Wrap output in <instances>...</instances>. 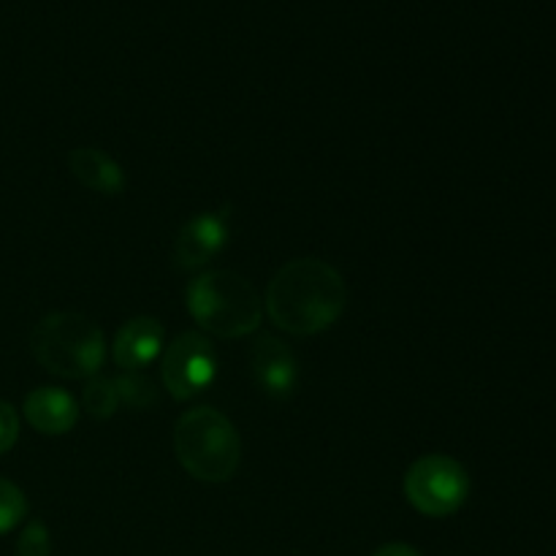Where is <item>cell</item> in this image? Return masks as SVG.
<instances>
[{
	"label": "cell",
	"mask_w": 556,
	"mask_h": 556,
	"mask_svg": "<svg viewBox=\"0 0 556 556\" xmlns=\"http://www.w3.org/2000/svg\"><path fill=\"white\" fill-rule=\"evenodd\" d=\"M348 286L340 271L320 258H293L277 269L264 296V309L277 329L315 337L345 313Z\"/></svg>",
	"instance_id": "cell-1"
},
{
	"label": "cell",
	"mask_w": 556,
	"mask_h": 556,
	"mask_svg": "<svg viewBox=\"0 0 556 556\" xmlns=\"http://www.w3.org/2000/svg\"><path fill=\"white\" fill-rule=\"evenodd\" d=\"M188 313L195 324L220 340L255 334L264 318V299L248 277L228 269L201 271L185 291Z\"/></svg>",
	"instance_id": "cell-2"
},
{
	"label": "cell",
	"mask_w": 556,
	"mask_h": 556,
	"mask_svg": "<svg viewBox=\"0 0 556 556\" xmlns=\"http://www.w3.org/2000/svg\"><path fill=\"white\" fill-rule=\"evenodd\" d=\"M174 454L182 470L201 483H226L242 462L237 427L215 407H195L174 424Z\"/></svg>",
	"instance_id": "cell-3"
},
{
	"label": "cell",
	"mask_w": 556,
	"mask_h": 556,
	"mask_svg": "<svg viewBox=\"0 0 556 556\" xmlns=\"http://www.w3.org/2000/svg\"><path fill=\"white\" fill-rule=\"evenodd\" d=\"M30 351L47 372L65 380L101 375L106 358L103 329L81 313H49L30 331Z\"/></svg>",
	"instance_id": "cell-4"
},
{
	"label": "cell",
	"mask_w": 556,
	"mask_h": 556,
	"mask_svg": "<svg viewBox=\"0 0 556 556\" xmlns=\"http://www.w3.org/2000/svg\"><path fill=\"white\" fill-rule=\"evenodd\" d=\"M405 497L429 519H448L470 497V472L445 454H427L405 472Z\"/></svg>",
	"instance_id": "cell-5"
},
{
	"label": "cell",
	"mask_w": 556,
	"mask_h": 556,
	"mask_svg": "<svg viewBox=\"0 0 556 556\" xmlns=\"http://www.w3.org/2000/svg\"><path fill=\"white\" fill-rule=\"evenodd\" d=\"M161 378L177 402L204 394L217 378V353L212 342L199 331H182L174 337L163 351Z\"/></svg>",
	"instance_id": "cell-6"
},
{
	"label": "cell",
	"mask_w": 556,
	"mask_h": 556,
	"mask_svg": "<svg viewBox=\"0 0 556 556\" xmlns=\"http://www.w3.org/2000/svg\"><path fill=\"white\" fill-rule=\"evenodd\" d=\"M231 237V217L226 212H199L179 228L172 261L179 271H199L226 250Z\"/></svg>",
	"instance_id": "cell-7"
},
{
	"label": "cell",
	"mask_w": 556,
	"mask_h": 556,
	"mask_svg": "<svg viewBox=\"0 0 556 556\" xmlns=\"http://www.w3.org/2000/svg\"><path fill=\"white\" fill-rule=\"evenodd\" d=\"M250 372L269 400H291L299 383V362L291 345L275 334H261L250 348Z\"/></svg>",
	"instance_id": "cell-8"
},
{
	"label": "cell",
	"mask_w": 556,
	"mask_h": 556,
	"mask_svg": "<svg viewBox=\"0 0 556 556\" xmlns=\"http://www.w3.org/2000/svg\"><path fill=\"white\" fill-rule=\"evenodd\" d=\"M163 342H166V331L161 320L152 315L130 318L114 337V364L123 372H141L161 356Z\"/></svg>",
	"instance_id": "cell-9"
},
{
	"label": "cell",
	"mask_w": 556,
	"mask_h": 556,
	"mask_svg": "<svg viewBox=\"0 0 556 556\" xmlns=\"http://www.w3.org/2000/svg\"><path fill=\"white\" fill-rule=\"evenodd\" d=\"M22 413H25L27 424L36 432L49 434V438H60L68 434L79 421V402L74 394L58 386H41L33 389L22 402Z\"/></svg>",
	"instance_id": "cell-10"
},
{
	"label": "cell",
	"mask_w": 556,
	"mask_h": 556,
	"mask_svg": "<svg viewBox=\"0 0 556 556\" xmlns=\"http://www.w3.org/2000/svg\"><path fill=\"white\" fill-rule=\"evenodd\" d=\"M68 168L85 188L101 195H119L125 190V172L109 152L98 147H76L68 155Z\"/></svg>",
	"instance_id": "cell-11"
},
{
	"label": "cell",
	"mask_w": 556,
	"mask_h": 556,
	"mask_svg": "<svg viewBox=\"0 0 556 556\" xmlns=\"http://www.w3.org/2000/svg\"><path fill=\"white\" fill-rule=\"evenodd\" d=\"M81 407L96 421H109L119 407V391L114 378L96 375V378L87 380V386L81 389Z\"/></svg>",
	"instance_id": "cell-12"
},
{
	"label": "cell",
	"mask_w": 556,
	"mask_h": 556,
	"mask_svg": "<svg viewBox=\"0 0 556 556\" xmlns=\"http://www.w3.org/2000/svg\"><path fill=\"white\" fill-rule=\"evenodd\" d=\"M119 391V405L130 407V410H152L161 400L155 383L141 372H123L114 378Z\"/></svg>",
	"instance_id": "cell-13"
},
{
	"label": "cell",
	"mask_w": 556,
	"mask_h": 556,
	"mask_svg": "<svg viewBox=\"0 0 556 556\" xmlns=\"http://www.w3.org/2000/svg\"><path fill=\"white\" fill-rule=\"evenodd\" d=\"M27 516V497L14 481L0 478V535L16 530Z\"/></svg>",
	"instance_id": "cell-14"
},
{
	"label": "cell",
	"mask_w": 556,
	"mask_h": 556,
	"mask_svg": "<svg viewBox=\"0 0 556 556\" xmlns=\"http://www.w3.org/2000/svg\"><path fill=\"white\" fill-rule=\"evenodd\" d=\"M16 556H49L52 554V535L41 519H33L22 527L16 538Z\"/></svg>",
	"instance_id": "cell-15"
},
{
	"label": "cell",
	"mask_w": 556,
	"mask_h": 556,
	"mask_svg": "<svg viewBox=\"0 0 556 556\" xmlns=\"http://www.w3.org/2000/svg\"><path fill=\"white\" fill-rule=\"evenodd\" d=\"M20 440V416L11 402L0 400V456L9 454Z\"/></svg>",
	"instance_id": "cell-16"
},
{
	"label": "cell",
	"mask_w": 556,
	"mask_h": 556,
	"mask_svg": "<svg viewBox=\"0 0 556 556\" xmlns=\"http://www.w3.org/2000/svg\"><path fill=\"white\" fill-rule=\"evenodd\" d=\"M372 556H424V554L418 552L416 546H410V543H386V546H380Z\"/></svg>",
	"instance_id": "cell-17"
}]
</instances>
